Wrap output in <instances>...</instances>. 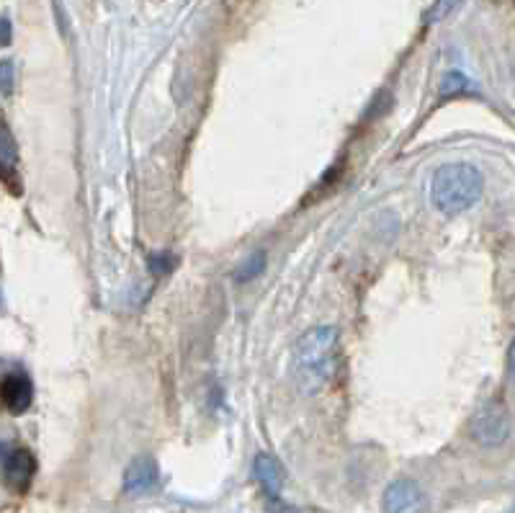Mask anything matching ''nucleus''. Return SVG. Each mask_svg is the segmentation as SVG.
<instances>
[{"label":"nucleus","mask_w":515,"mask_h":513,"mask_svg":"<svg viewBox=\"0 0 515 513\" xmlns=\"http://www.w3.org/2000/svg\"><path fill=\"white\" fill-rule=\"evenodd\" d=\"M336 346L337 331L330 325H320L312 328L299 338L296 349H294V372L299 384L314 392L320 390L325 382L333 377L336 372Z\"/></svg>","instance_id":"1"},{"label":"nucleus","mask_w":515,"mask_h":513,"mask_svg":"<svg viewBox=\"0 0 515 513\" xmlns=\"http://www.w3.org/2000/svg\"><path fill=\"white\" fill-rule=\"evenodd\" d=\"M482 197V173L469 163H446L430 181V199L438 212L456 217L471 209Z\"/></svg>","instance_id":"2"},{"label":"nucleus","mask_w":515,"mask_h":513,"mask_svg":"<svg viewBox=\"0 0 515 513\" xmlns=\"http://www.w3.org/2000/svg\"><path fill=\"white\" fill-rule=\"evenodd\" d=\"M469 431L471 439L482 447H500L511 436V416L500 402H487L474 413Z\"/></svg>","instance_id":"3"},{"label":"nucleus","mask_w":515,"mask_h":513,"mask_svg":"<svg viewBox=\"0 0 515 513\" xmlns=\"http://www.w3.org/2000/svg\"><path fill=\"white\" fill-rule=\"evenodd\" d=\"M0 465H3V475L8 480V485L16 491H23L37 472V462H34L31 451L11 447V444H0Z\"/></svg>","instance_id":"4"},{"label":"nucleus","mask_w":515,"mask_h":513,"mask_svg":"<svg viewBox=\"0 0 515 513\" xmlns=\"http://www.w3.org/2000/svg\"><path fill=\"white\" fill-rule=\"evenodd\" d=\"M384 513H418L423 509V492L412 483V480H395L386 491H384Z\"/></svg>","instance_id":"5"},{"label":"nucleus","mask_w":515,"mask_h":513,"mask_svg":"<svg viewBox=\"0 0 515 513\" xmlns=\"http://www.w3.org/2000/svg\"><path fill=\"white\" fill-rule=\"evenodd\" d=\"M34 400V387L26 374L21 372H13L8 377L0 380V405L13 413V416H21L29 410V405Z\"/></svg>","instance_id":"6"},{"label":"nucleus","mask_w":515,"mask_h":513,"mask_svg":"<svg viewBox=\"0 0 515 513\" xmlns=\"http://www.w3.org/2000/svg\"><path fill=\"white\" fill-rule=\"evenodd\" d=\"M157 483V465L153 457H137L124 472V491L129 495H142L153 491Z\"/></svg>","instance_id":"7"},{"label":"nucleus","mask_w":515,"mask_h":513,"mask_svg":"<svg viewBox=\"0 0 515 513\" xmlns=\"http://www.w3.org/2000/svg\"><path fill=\"white\" fill-rule=\"evenodd\" d=\"M253 475L270 498H278L281 485H284V469L278 465V459H273L270 454H258L253 462Z\"/></svg>","instance_id":"8"},{"label":"nucleus","mask_w":515,"mask_h":513,"mask_svg":"<svg viewBox=\"0 0 515 513\" xmlns=\"http://www.w3.org/2000/svg\"><path fill=\"white\" fill-rule=\"evenodd\" d=\"M263 268H266V253L263 250H255L250 258H245L240 266L235 268V282H240V284H245L250 279H255V276H261L263 273Z\"/></svg>","instance_id":"9"},{"label":"nucleus","mask_w":515,"mask_h":513,"mask_svg":"<svg viewBox=\"0 0 515 513\" xmlns=\"http://www.w3.org/2000/svg\"><path fill=\"white\" fill-rule=\"evenodd\" d=\"M441 96L444 98H453V96H461V93H469L474 90L471 86V80L464 75V72H456V70H451L444 75V80H441Z\"/></svg>","instance_id":"10"},{"label":"nucleus","mask_w":515,"mask_h":513,"mask_svg":"<svg viewBox=\"0 0 515 513\" xmlns=\"http://www.w3.org/2000/svg\"><path fill=\"white\" fill-rule=\"evenodd\" d=\"M19 160V147H16V139L11 137L8 127L0 122V165L3 168H13Z\"/></svg>","instance_id":"11"},{"label":"nucleus","mask_w":515,"mask_h":513,"mask_svg":"<svg viewBox=\"0 0 515 513\" xmlns=\"http://www.w3.org/2000/svg\"><path fill=\"white\" fill-rule=\"evenodd\" d=\"M13 80H16L13 60H3L0 63V96H11L13 93Z\"/></svg>","instance_id":"12"},{"label":"nucleus","mask_w":515,"mask_h":513,"mask_svg":"<svg viewBox=\"0 0 515 513\" xmlns=\"http://www.w3.org/2000/svg\"><path fill=\"white\" fill-rule=\"evenodd\" d=\"M459 3H461V0H436L433 8L428 11V23L444 21L448 13H453V8H456Z\"/></svg>","instance_id":"13"},{"label":"nucleus","mask_w":515,"mask_h":513,"mask_svg":"<svg viewBox=\"0 0 515 513\" xmlns=\"http://www.w3.org/2000/svg\"><path fill=\"white\" fill-rule=\"evenodd\" d=\"M170 268H173V258H170V256H153V258H150V271H153L155 276L168 273Z\"/></svg>","instance_id":"14"},{"label":"nucleus","mask_w":515,"mask_h":513,"mask_svg":"<svg viewBox=\"0 0 515 513\" xmlns=\"http://www.w3.org/2000/svg\"><path fill=\"white\" fill-rule=\"evenodd\" d=\"M0 45H11V21L0 19Z\"/></svg>","instance_id":"15"},{"label":"nucleus","mask_w":515,"mask_h":513,"mask_svg":"<svg viewBox=\"0 0 515 513\" xmlns=\"http://www.w3.org/2000/svg\"><path fill=\"white\" fill-rule=\"evenodd\" d=\"M508 374H511V380L515 384V338L513 343H511V351H508Z\"/></svg>","instance_id":"16"},{"label":"nucleus","mask_w":515,"mask_h":513,"mask_svg":"<svg viewBox=\"0 0 515 513\" xmlns=\"http://www.w3.org/2000/svg\"><path fill=\"white\" fill-rule=\"evenodd\" d=\"M0 307H3V294H0Z\"/></svg>","instance_id":"17"}]
</instances>
